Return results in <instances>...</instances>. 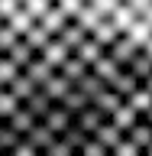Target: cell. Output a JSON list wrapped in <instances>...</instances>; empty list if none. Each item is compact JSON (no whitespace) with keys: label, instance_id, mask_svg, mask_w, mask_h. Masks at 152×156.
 Returning <instances> with one entry per match:
<instances>
[{"label":"cell","instance_id":"f1b7e54d","mask_svg":"<svg viewBox=\"0 0 152 156\" xmlns=\"http://www.w3.org/2000/svg\"><path fill=\"white\" fill-rule=\"evenodd\" d=\"M136 117H139V114H136L133 107H130V104L123 101V104L117 107V111H113L110 117H107V120H113V124L120 127V130H126V127H133V124H136Z\"/></svg>","mask_w":152,"mask_h":156},{"label":"cell","instance_id":"d590c367","mask_svg":"<svg viewBox=\"0 0 152 156\" xmlns=\"http://www.w3.org/2000/svg\"><path fill=\"white\" fill-rule=\"evenodd\" d=\"M16 72H19V65H16V62H13V58L7 55V52H0V81L7 85V81H10L13 75H16Z\"/></svg>","mask_w":152,"mask_h":156},{"label":"cell","instance_id":"4fadbf2b","mask_svg":"<svg viewBox=\"0 0 152 156\" xmlns=\"http://www.w3.org/2000/svg\"><path fill=\"white\" fill-rule=\"evenodd\" d=\"M136 16H139V13H136V10L130 7V3H126V0H120V3H117L113 10H110V16H107V20H110V23H113V29H117V33H123V29L130 26V23H133Z\"/></svg>","mask_w":152,"mask_h":156},{"label":"cell","instance_id":"30bf717a","mask_svg":"<svg viewBox=\"0 0 152 156\" xmlns=\"http://www.w3.org/2000/svg\"><path fill=\"white\" fill-rule=\"evenodd\" d=\"M23 136H26L29 143H32V146L39 150V156H42V150H46V146L52 143V140H55L58 133H52V130H49V127L42 124V120H32V127H29V130H26Z\"/></svg>","mask_w":152,"mask_h":156},{"label":"cell","instance_id":"9c48e42d","mask_svg":"<svg viewBox=\"0 0 152 156\" xmlns=\"http://www.w3.org/2000/svg\"><path fill=\"white\" fill-rule=\"evenodd\" d=\"M68 20H71V16H68L65 10L58 7L55 0H52V3H49V7H46V13L39 16V23H42V26H46L49 33H52V36H55V33H58V29H62V26H65Z\"/></svg>","mask_w":152,"mask_h":156},{"label":"cell","instance_id":"7a4b0ae2","mask_svg":"<svg viewBox=\"0 0 152 156\" xmlns=\"http://www.w3.org/2000/svg\"><path fill=\"white\" fill-rule=\"evenodd\" d=\"M87 68H91L94 75H100V78H104V81H107V88L113 85V81H117V75L123 72V65H120V62H113V58L107 55V49H104V52H100V55H97Z\"/></svg>","mask_w":152,"mask_h":156},{"label":"cell","instance_id":"5bb4252c","mask_svg":"<svg viewBox=\"0 0 152 156\" xmlns=\"http://www.w3.org/2000/svg\"><path fill=\"white\" fill-rule=\"evenodd\" d=\"M19 39H26L29 46H32V52H39V49L46 46L49 39H52V33H49V29L42 26V23H39V20H32V23H29V26L23 29V36H19Z\"/></svg>","mask_w":152,"mask_h":156},{"label":"cell","instance_id":"7402d4cb","mask_svg":"<svg viewBox=\"0 0 152 156\" xmlns=\"http://www.w3.org/2000/svg\"><path fill=\"white\" fill-rule=\"evenodd\" d=\"M139 85H143V81H139V78H136L133 72H130V68H123V72L117 75V81H113L110 88H113V91H120V94L126 98V94H133V91H136Z\"/></svg>","mask_w":152,"mask_h":156},{"label":"cell","instance_id":"f6af8a7d","mask_svg":"<svg viewBox=\"0 0 152 156\" xmlns=\"http://www.w3.org/2000/svg\"><path fill=\"white\" fill-rule=\"evenodd\" d=\"M0 124H3V117H0Z\"/></svg>","mask_w":152,"mask_h":156},{"label":"cell","instance_id":"83f0119b","mask_svg":"<svg viewBox=\"0 0 152 156\" xmlns=\"http://www.w3.org/2000/svg\"><path fill=\"white\" fill-rule=\"evenodd\" d=\"M123 101H126V104H130V107H133L136 114H143L146 107L152 104V91H149V88H143V85H139V88H136V91H133V94H126Z\"/></svg>","mask_w":152,"mask_h":156},{"label":"cell","instance_id":"9a60e30c","mask_svg":"<svg viewBox=\"0 0 152 156\" xmlns=\"http://www.w3.org/2000/svg\"><path fill=\"white\" fill-rule=\"evenodd\" d=\"M123 133L130 136V140H133V143L139 146V150H143V146H146V143H149V140H152V124H149V120H146L143 114H139V117H136V124H133V127H126Z\"/></svg>","mask_w":152,"mask_h":156},{"label":"cell","instance_id":"cb8c5ba5","mask_svg":"<svg viewBox=\"0 0 152 156\" xmlns=\"http://www.w3.org/2000/svg\"><path fill=\"white\" fill-rule=\"evenodd\" d=\"M7 55L13 58V62H16L19 68H23V65H26V62H29V58L36 55V52H32V46H29L26 39H16V42H13V46L7 49Z\"/></svg>","mask_w":152,"mask_h":156},{"label":"cell","instance_id":"ffe728a7","mask_svg":"<svg viewBox=\"0 0 152 156\" xmlns=\"http://www.w3.org/2000/svg\"><path fill=\"white\" fill-rule=\"evenodd\" d=\"M58 72H62L68 81H75V78H81V75L87 72V62H84L81 55H75V52H68V58L58 65Z\"/></svg>","mask_w":152,"mask_h":156},{"label":"cell","instance_id":"f546056e","mask_svg":"<svg viewBox=\"0 0 152 156\" xmlns=\"http://www.w3.org/2000/svg\"><path fill=\"white\" fill-rule=\"evenodd\" d=\"M62 104H65L71 114H75V111H81V107L87 104V94L81 91V88H75V85H71V88L65 91V98H62Z\"/></svg>","mask_w":152,"mask_h":156},{"label":"cell","instance_id":"d4e9b609","mask_svg":"<svg viewBox=\"0 0 152 156\" xmlns=\"http://www.w3.org/2000/svg\"><path fill=\"white\" fill-rule=\"evenodd\" d=\"M91 36H94L97 42H100V46L107 49V46H110V42H113L117 36H120V33H117V29H113V23H110V20L104 16V20H100V23H97L94 29H91Z\"/></svg>","mask_w":152,"mask_h":156},{"label":"cell","instance_id":"2e32d148","mask_svg":"<svg viewBox=\"0 0 152 156\" xmlns=\"http://www.w3.org/2000/svg\"><path fill=\"white\" fill-rule=\"evenodd\" d=\"M55 36H58V39H62V42H65V46H68V49H75V46H78V42H81V39H84V36H87V29H84V26H81V23H78V20H68V23H65V26H62V29H58Z\"/></svg>","mask_w":152,"mask_h":156},{"label":"cell","instance_id":"603a6c76","mask_svg":"<svg viewBox=\"0 0 152 156\" xmlns=\"http://www.w3.org/2000/svg\"><path fill=\"white\" fill-rule=\"evenodd\" d=\"M71 20H78V23H81V26H84L87 33H91V29H94L97 23L104 20V13H97V10H94V7H91V3L84 0V3H81V10H78V13H75Z\"/></svg>","mask_w":152,"mask_h":156},{"label":"cell","instance_id":"ab89813d","mask_svg":"<svg viewBox=\"0 0 152 156\" xmlns=\"http://www.w3.org/2000/svg\"><path fill=\"white\" fill-rule=\"evenodd\" d=\"M55 3H58L62 10H65L68 16H75L78 10H81V3H84V0H55Z\"/></svg>","mask_w":152,"mask_h":156},{"label":"cell","instance_id":"60d3db41","mask_svg":"<svg viewBox=\"0 0 152 156\" xmlns=\"http://www.w3.org/2000/svg\"><path fill=\"white\" fill-rule=\"evenodd\" d=\"M16 7H19V0H0V20H7Z\"/></svg>","mask_w":152,"mask_h":156},{"label":"cell","instance_id":"8d00e7d4","mask_svg":"<svg viewBox=\"0 0 152 156\" xmlns=\"http://www.w3.org/2000/svg\"><path fill=\"white\" fill-rule=\"evenodd\" d=\"M71 153H75V150H71V146H68L62 136H55V140H52L46 150H42V156H71Z\"/></svg>","mask_w":152,"mask_h":156},{"label":"cell","instance_id":"6da1fadb","mask_svg":"<svg viewBox=\"0 0 152 156\" xmlns=\"http://www.w3.org/2000/svg\"><path fill=\"white\" fill-rule=\"evenodd\" d=\"M39 120H42V124H46L52 133H62V130L71 124V111H68L62 101H52V104H49V111L39 117Z\"/></svg>","mask_w":152,"mask_h":156},{"label":"cell","instance_id":"e0dca14e","mask_svg":"<svg viewBox=\"0 0 152 156\" xmlns=\"http://www.w3.org/2000/svg\"><path fill=\"white\" fill-rule=\"evenodd\" d=\"M123 68H130V72H133V75L139 78V81H143V78L152 72V55L146 52V49H136V52H133V58H130V62H126Z\"/></svg>","mask_w":152,"mask_h":156},{"label":"cell","instance_id":"5b68a950","mask_svg":"<svg viewBox=\"0 0 152 156\" xmlns=\"http://www.w3.org/2000/svg\"><path fill=\"white\" fill-rule=\"evenodd\" d=\"M71 120H75V124L84 130V133H94L97 127H100V120H107V117L100 114L94 104H84L81 111H75V114H71Z\"/></svg>","mask_w":152,"mask_h":156},{"label":"cell","instance_id":"7bdbcfd3","mask_svg":"<svg viewBox=\"0 0 152 156\" xmlns=\"http://www.w3.org/2000/svg\"><path fill=\"white\" fill-rule=\"evenodd\" d=\"M143 117H146V120H149V124H152V104H149V107H146V111H143Z\"/></svg>","mask_w":152,"mask_h":156},{"label":"cell","instance_id":"4316f807","mask_svg":"<svg viewBox=\"0 0 152 156\" xmlns=\"http://www.w3.org/2000/svg\"><path fill=\"white\" fill-rule=\"evenodd\" d=\"M123 33H126V36H130V39H133L136 46H143L146 39H149V33H152V26H149V23H146L143 16H136L133 23H130V26L123 29Z\"/></svg>","mask_w":152,"mask_h":156},{"label":"cell","instance_id":"44dd1931","mask_svg":"<svg viewBox=\"0 0 152 156\" xmlns=\"http://www.w3.org/2000/svg\"><path fill=\"white\" fill-rule=\"evenodd\" d=\"M7 88H10V91H13V94L19 98V101H26V98L32 94V91H36V85H32V78H26L23 72H16V75L10 78V81H7Z\"/></svg>","mask_w":152,"mask_h":156},{"label":"cell","instance_id":"484cf974","mask_svg":"<svg viewBox=\"0 0 152 156\" xmlns=\"http://www.w3.org/2000/svg\"><path fill=\"white\" fill-rule=\"evenodd\" d=\"M23 104H26V107H29V111H32L36 117H42V114L49 111V104H52V98H49L46 91H42V88H36V91H32V94H29L26 101H23Z\"/></svg>","mask_w":152,"mask_h":156},{"label":"cell","instance_id":"74e56055","mask_svg":"<svg viewBox=\"0 0 152 156\" xmlns=\"http://www.w3.org/2000/svg\"><path fill=\"white\" fill-rule=\"evenodd\" d=\"M49 3H52V0H23L19 7L26 10V13H29V16H32V20H39V16H42V13H46V7H49Z\"/></svg>","mask_w":152,"mask_h":156},{"label":"cell","instance_id":"836d02e7","mask_svg":"<svg viewBox=\"0 0 152 156\" xmlns=\"http://www.w3.org/2000/svg\"><path fill=\"white\" fill-rule=\"evenodd\" d=\"M16 39H19V33H16L13 26H10L7 20H0V52H7V49L13 46V42H16Z\"/></svg>","mask_w":152,"mask_h":156},{"label":"cell","instance_id":"b9f144b4","mask_svg":"<svg viewBox=\"0 0 152 156\" xmlns=\"http://www.w3.org/2000/svg\"><path fill=\"white\" fill-rule=\"evenodd\" d=\"M139 16H143V20H146V23H149V26H152V3H149V7H146V10H143V13H139Z\"/></svg>","mask_w":152,"mask_h":156},{"label":"cell","instance_id":"277c9868","mask_svg":"<svg viewBox=\"0 0 152 156\" xmlns=\"http://www.w3.org/2000/svg\"><path fill=\"white\" fill-rule=\"evenodd\" d=\"M19 72H23V75H26V78H32V85L39 88V85H42V81H46L49 75H52V72H55V68H52V65H49V62H46V58H42V55H39V52H36V55L29 58L26 65L19 68Z\"/></svg>","mask_w":152,"mask_h":156},{"label":"cell","instance_id":"ee69618b","mask_svg":"<svg viewBox=\"0 0 152 156\" xmlns=\"http://www.w3.org/2000/svg\"><path fill=\"white\" fill-rule=\"evenodd\" d=\"M143 156H152V140H149V143L143 146Z\"/></svg>","mask_w":152,"mask_h":156},{"label":"cell","instance_id":"3957f363","mask_svg":"<svg viewBox=\"0 0 152 156\" xmlns=\"http://www.w3.org/2000/svg\"><path fill=\"white\" fill-rule=\"evenodd\" d=\"M136 42L130 36H126V33H120V36L113 39V42H110V46H107V55L113 58V62H120V65H126V62H130V58H133V52H136Z\"/></svg>","mask_w":152,"mask_h":156},{"label":"cell","instance_id":"ba28073f","mask_svg":"<svg viewBox=\"0 0 152 156\" xmlns=\"http://www.w3.org/2000/svg\"><path fill=\"white\" fill-rule=\"evenodd\" d=\"M32 120H39V117L32 114V111H29V107L23 104V101L16 104V111H13L10 117H3V124H10V127H13V130H16L19 136H23V133L29 130V127H32Z\"/></svg>","mask_w":152,"mask_h":156},{"label":"cell","instance_id":"7c38bea8","mask_svg":"<svg viewBox=\"0 0 152 156\" xmlns=\"http://www.w3.org/2000/svg\"><path fill=\"white\" fill-rule=\"evenodd\" d=\"M91 104L97 107V111H100V114L104 117H110L117 111V107L123 104V94H120V91H113V88H104V91H100V94L94 98V101H91Z\"/></svg>","mask_w":152,"mask_h":156},{"label":"cell","instance_id":"e575fe53","mask_svg":"<svg viewBox=\"0 0 152 156\" xmlns=\"http://www.w3.org/2000/svg\"><path fill=\"white\" fill-rule=\"evenodd\" d=\"M16 140H19V133L13 130V127H10V124H0V153H10Z\"/></svg>","mask_w":152,"mask_h":156},{"label":"cell","instance_id":"d6a6232c","mask_svg":"<svg viewBox=\"0 0 152 156\" xmlns=\"http://www.w3.org/2000/svg\"><path fill=\"white\" fill-rule=\"evenodd\" d=\"M78 153H81V156H107V146L100 143V140H97L94 133H91V136L84 140V143H81V150H78Z\"/></svg>","mask_w":152,"mask_h":156},{"label":"cell","instance_id":"4dcf8cb0","mask_svg":"<svg viewBox=\"0 0 152 156\" xmlns=\"http://www.w3.org/2000/svg\"><path fill=\"white\" fill-rule=\"evenodd\" d=\"M16 104H19V98L3 85V88H0V117H10L13 111H16Z\"/></svg>","mask_w":152,"mask_h":156},{"label":"cell","instance_id":"f35d334b","mask_svg":"<svg viewBox=\"0 0 152 156\" xmlns=\"http://www.w3.org/2000/svg\"><path fill=\"white\" fill-rule=\"evenodd\" d=\"M87 3H91V7H94L97 13H104V16H110V10H113L117 3H120V0H87Z\"/></svg>","mask_w":152,"mask_h":156},{"label":"cell","instance_id":"ac0fdd59","mask_svg":"<svg viewBox=\"0 0 152 156\" xmlns=\"http://www.w3.org/2000/svg\"><path fill=\"white\" fill-rule=\"evenodd\" d=\"M94 136H97V140H100V143L107 146V156H110V150H113V143L120 140V136H123V130H120V127H117L113 120H100V127L94 130Z\"/></svg>","mask_w":152,"mask_h":156},{"label":"cell","instance_id":"8fae6325","mask_svg":"<svg viewBox=\"0 0 152 156\" xmlns=\"http://www.w3.org/2000/svg\"><path fill=\"white\" fill-rule=\"evenodd\" d=\"M39 88H42V91H46V94L52 98V101H62V98H65V91L71 88V81H68V78H65V75H62V72L55 68V72H52V75H49V78H46V81H42Z\"/></svg>","mask_w":152,"mask_h":156},{"label":"cell","instance_id":"8992f818","mask_svg":"<svg viewBox=\"0 0 152 156\" xmlns=\"http://www.w3.org/2000/svg\"><path fill=\"white\" fill-rule=\"evenodd\" d=\"M68 52H71V49H68V46H65V42H62L58 36H52V39L46 42V46L39 49V55L46 58V62H49L52 68H58V65H62V62L68 58Z\"/></svg>","mask_w":152,"mask_h":156},{"label":"cell","instance_id":"1f68e13d","mask_svg":"<svg viewBox=\"0 0 152 156\" xmlns=\"http://www.w3.org/2000/svg\"><path fill=\"white\" fill-rule=\"evenodd\" d=\"M7 23H10V26H13V29H16L19 36H23V29H26L29 23H32V16H29V13H26V10H23V7H16V10H13V13H10V16H7Z\"/></svg>","mask_w":152,"mask_h":156},{"label":"cell","instance_id":"d6986e66","mask_svg":"<svg viewBox=\"0 0 152 156\" xmlns=\"http://www.w3.org/2000/svg\"><path fill=\"white\" fill-rule=\"evenodd\" d=\"M71 52H75V55H81V58L87 62V65H91V62H94V58L100 55V52H104V46H100V42H97V39L91 36V33H87V36L81 39V42H78V46L71 49Z\"/></svg>","mask_w":152,"mask_h":156},{"label":"cell","instance_id":"52a82bcc","mask_svg":"<svg viewBox=\"0 0 152 156\" xmlns=\"http://www.w3.org/2000/svg\"><path fill=\"white\" fill-rule=\"evenodd\" d=\"M71 85H75V88H81V91H84V94H87V104H91V101H94V98H97V94H100V91H104V88H107V81H104V78H100V75H94L91 68H87L84 75H81V78H75Z\"/></svg>","mask_w":152,"mask_h":156}]
</instances>
